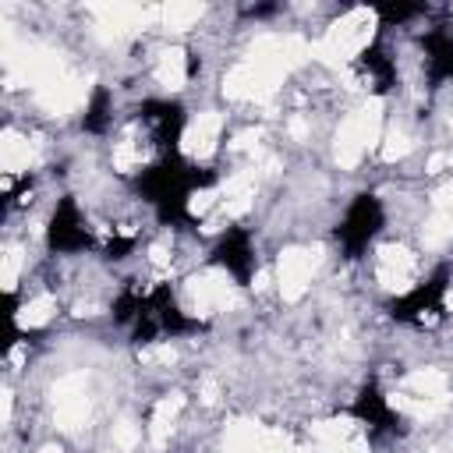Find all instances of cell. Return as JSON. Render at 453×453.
<instances>
[{"mask_svg": "<svg viewBox=\"0 0 453 453\" xmlns=\"http://www.w3.org/2000/svg\"><path fill=\"white\" fill-rule=\"evenodd\" d=\"M219 173L212 166H195L180 152L159 156L145 170L134 173V191L142 202L152 205L159 226H195V216L188 212V198L202 188H212Z\"/></svg>", "mask_w": 453, "mask_h": 453, "instance_id": "cell-1", "label": "cell"}, {"mask_svg": "<svg viewBox=\"0 0 453 453\" xmlns=\"http://www.w3.org/2000/svg\"><path fill=\"white\" fill-rule=\"evenodd\" d=\"M449 283H453V265L449 262H439L421 283H414L407 294L400 297H389L386 301V315L393 322H403V326H425L428 319L442 322L446 319V294H449Z\"/></svg>", "mask_w": 453, "mask_h": 453, "instance_id": "cell-2", "label": "cell"}, {"mask_svg": "<svg viewBox=\"0 0 453 453\" xmlns=\"http://www.w3.org/2000/svg\"><path fill=\"white\" fill-rule=\"evenodd\" d=\"M382 226H386L382 198H379L375 191H357V195L350 198V205L343 209L340 223L333 226V237H336L343 258L357 262V258L372 248V241L382 234Z\"/></svg>", "mask_w": 453, "mask_h": 453, "instance_id": "cell-3", "label": "cell"}, {"mask_svg": "<svg viewBox=\"0 0 453 453\" xmlns=\"http://www.w3.org/2000/svg\"><path fill=\"white\" fill-rule=\"evenodd\" d=\"M46 248H50V255H81L92 248V230H88L74 195L57 198L50 223H46Z\"/></svg>", "mask_w": 453, "mask_h": 453, "instance_id": "cell-4", "label": "cell"}, {"mask_svg": "<svg viewBox=\"0 0 453 453\" xmlns=\"http://www.w3.org/2000/svg\"><path fill=\"white\" fill-rule=\"evenodd\" d=\"M209 262H212V265H219V269H226V273L234 276V283H237V287H251L255 269H258L251 230H248V226H241V223L226 226V230L216 237V244L209 248Z\"/></svg>", "mask_w": 453, "mask_h": 453, "instance_id": "cell-5", "label": "cell"}, {"mask_svg": "<svg viewBox=\"0 0 453 453\" xmlns=\"http://www.w3.org/2000/svg\"><path fill=\"white\" fill-rule=\"evenodd\" d=\"M347 414H350L357 425H365L368 435H375V439H379V435H403V432H407L403 414L389 407V400H386L379 379H368V382L357 389V396L347 403Z\"/></svg>", "mask_w": 453, "mask_h": 453, "instance_id": "cell-6", "label": "cell"}, {"mask_svg": "<svg viewBox=\"0 0 453 453\" xmlns=\"http://www.w3.org/2000/svg\"><path fill=\"white\" fill-rule=\"evenodd\" d=\"M134 117L152 127V138L159 142L163 156L180 152V134L188 127V110L180 99H145V103H138Z\"/></svg>", "mask_w": 453, "mask_h": 453, "instance_id": "cell-7", "label": "cell"}, {"mask_svg": "<svg viewBox=\"0 0 453 453\" xmlns=\"http://www.w3.org/2000/svg\"><path fill=\"white\" fill-rule=\"evenodd\" d=\"M149 304H152V311H156V319H159L163 336H170V340L209 333V322L191 319V315L177 304V297H173V287H170V283H156V287L149 290Z\"/></svg>", "mask_w": 453, "mask_h": 453, "instance_id": "cell-8", "label": "cell"}, {"mask_svg": "<svg viewBox=\"0 0 453 453\" xmlns=\"http://www.w3.org/2000/svg\"><path fill=\"white\" fill-rule=\"evenodd\" d=\"M354 71H357V74L368 81L372 96H389V92L400 85L396 60H393V53H389V50H386L379 39L357 50V57H354Z\"/></svg>", "mask_w": 453, "mask_h": 453, "instance_id": "cell-9", "label": "cell"}, {"mask_svg": "<svg viewBox=\"0 0 453 453\" xmlns=\"http://www.w3.org/2000/svg\"><path fill=\"white\" fill-rule=\"evenodd\" d=\"M421 53H425V74L428 88H442L453 81V25H432L421 35Z\"/></svg>", "mask_w": 453, "mask_h": 453, "instance_id": "cell-10", "label": "cell"}, {"mask_svg": "<svg viewBox=\"0 0 453 453\" xmlns=\"http://www.w3.org/2000/svg\"><path fill=\"white\" fill-rule=\"evenodd\" d=\"M110 120H113V92H110V85H96L88 103H85V113H81V131L85 134H106Z\"/></svg>", "mask_w": 453, "mask_h": 453, "instance_id": "cell-11", "label": "cell"}, {"mask_svg": "<svg viewBox=\"0 0 453 453\" xmlns=\"http://www.w3.org/2000/svg\"><path fill=\"white\" fill-rule=\"evenodd\" d=\"M145 301H149V290H138V287H134V280H127V283H124V290L113 297V308H110L113 322H117V326H134V319L142 315Z\"/></svg>", "mask_w": 453, "mask_h": 453, "instance_id": "cell-12", "label": "cell"}, {"mask_svg": "<svg viewBox=\"0 0 453 453\" xmlns=\"http://www.w3.org/2000/svg\"><path fill=\"white\" fill-rule=\"evenodd\" d=\"M372 11L379 18V28H396V25H407L428 14V4H372Z\"/></svg>", "mask_w": 453, "mask_h": 453, "instance_id": "cell-13", "label": "cell"}, {"mask_svg": "<svg viewBox=\"0 0 453 453\" xmlns=\"http://www.w3.org/2000/svg\"><path fill=\"white\" fill-rule=\"evenodd\" d=\"M159 333H163V329H159V319H156L152 304L145 301L142 315H138V319H134V326H131V343H134V347H145V343H152Z\"/></svg>", "mask_w": 453, "mask_h": 453, "instance_id": "cell-14", "label": "cell"}, {"mask_svg": "<svg viewBox=\"0 0 453 453\" xmlns=\"http://www.w3.org/2000/svg\"><path fill=\"white\" fill-rule=\"evenodd\" d=\"M131 248H134V237H113V241L103 248V258L120 262V258H127V255H131Z\"/></svg>", "mask_w": 453, "mask_h": 453, "instance_id": "cell-15", "label": "cell"}, {"mask_svg": "<svg viewBox=\"0 0 453 453\" xmlns=\"http://www.w3.org/2000/svg\"><path fill=\"white\" fill-rule=\"evenodd\" d=\"M198 71H202V53L195 46H188L184 50V78L191 81V78H198Z\"/></svg>", "mask_w": 453, "mask_h": 453, "instance_id": "cell-16", "label": "cell"}, {"mask_svg": "<svg viewBox=\"0 0 453 453\" xmlns=\"http://www.w3.org/2000/svg\"><path fill=\"white\" fill-rule=\"evenodd\" d=\"M276 11H280V4H255V7H244L241 14H244V18H255V21H258V18H273Z\"/></svg>", "mask_w": 453, "mask_h": 453, "instance_id": "cell-17", "label": "cell"}]
</instances>
